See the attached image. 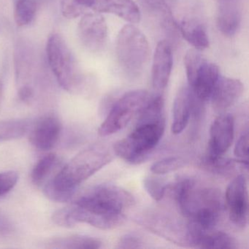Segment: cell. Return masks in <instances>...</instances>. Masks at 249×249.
<instances>
[{"instance_id": "obj_9", "label": "cell", "mask_w": 249, "mask_h": 249, "mask_svg": "<svg viewBox=\"0 0 249 249\" xmlns=\"http://www.w3.org/2000/svg\"><path fill=\"white\" fill-rule=\"evenodd\" d=\"M137 221L150 231L173 243L190 246L188 226L185 227L168 215L157 211H148L142 214Z\"/></svg>"}, {"instance_id": "obj_4", "label": "cell", "mask_w": 249, "mask_h": 249, "mask_svg": "<svg viewBox=\"0 0 249 249\" xmlns=\"http://www.w3.org/2000/svg\"><path fill=\"white\" fill-rule=\"evenodd\" d=\"M46 53L51 69L61 87L69 92L82 91L87 85V79L65 39L59 34L51 36Z\"/></svg>"}, {"instance_id": "obj_28", "label": "cell", "mask_w": 249, "mask_h": 249, "mask_svg": "<svg viewBox=\"0 0 249 249\" xmlns=\"http://www.w3.org/2000/svg\"><path fill=\"white\" fill-rule=\"evenodd\" d=\"M144 189L155 201H160L164 197L167 184L162 178L157 176H148L143 179Z\"/></svg>"}, {"instance_id": "obj_10", "label": "cell", "mask_w": 249, "mask_h": 249, "mask_svg": "<svg viewBox=\"0 0 249 249\" xmlns=\"http://www.w3.org/2000/svg\"><path fill=\"white\" fill-rule=\"evenodd\" d=\"M224 202L230 221L238 228H245L249 221V193L247 178L244 175L236 176L230 182Z\"/></svg>"}, {"instance_id": "obj_8", "label": "cell", "mask_w": 249, "mask_h": 249, "mask_svg": "<svg viewBox=\"0 0 249 249\" xmlns=\"http://www.w3.org/2000/svg\"><path fill=\"white\" fill-rule=\"evenodd\" d=\"M151 97L148 91L139 89L128 91L116 99L99 128V135L109 136L122 130L140 113Z\"/></svg>"}, {"instance_id": "obj_12", "label": "cell", "mask_w": 249, "mask_h": 249, "mask_svg": "<svg viewBox=\"0 0 249 249\" xmlns=\"http://www.w3.org/2000/svg\"><path fill=\"white\" fill-rule=\"evenodd\" d=\"M234 121L230 114H221L213 122L207 155L223 156L231 146L234 139Z\"/></svg>"}, {"instance_id": "obj_22", "label": "cell", "mask_w": 249, "mask_h": 249, "mask_svg": "<svg viewBox=\"0 0 249 249\" xmlns=\"http://www.w3.org/2000/svg\"><path fill=\"white\" fill-rule=\"evenodd\" d=\"M47 248L57 249H97L103 247L101 240L90 236L74 234L52 239Z\"/></svg>"}, {"instance_id": "obj_5", "label": "cell", "mask_w": 249, "mask_h": 249, "mask_svg": "<svg viewBox=\"0 0 249 249\" xmlns=\"http://www.w3.org/2000/svg\"><path fill=\"white\" fill-rule=\"evenodd\" d=\"M165 120L137 124L136 127L113 146L118 157L131 164H138L146 160L164 135Z\"/></svg>"}, {"instance_id": "obj_34", "label": "cell", "mask_w": 249, "mask_h": 249, "mask_svg": "<svg viewBox=\"0 0 249 249\" xmlns=\"http://www.w3.org/2000/svg\"><path fill=\"white\" fill-rule=\"evenodd\" d=\"M2 83L0 82V97H1V94H2Z\"/></svg>"}, {"instance_id": "obj_3", "label": "cell", "mask_w": 249, "mask_h": 249, "mask_svg": "<svg viewBox=\"0 0 249 249\" xmlns=\"http://www.w3.org/2000/svg\"><path fill=\"white\" fill-rule=\"evenodd\" d=\"M113 151L102 143L83 150L47 182L45 195L54 202H68L81 183L113 160Z\"/></svg>"}, {"instance_id": "obj_11", "label": "cell", "mask_w": 249, "mask_h": 249, "mask_svg": "<svg viewBox=\"0 0 249 249\" xmlns=\"http://www.w3.org/2000/svg\"><path fill=\"white\" fill-rule=\"evenodd\" d=\"M78 34L83 46L91 52H101L107 43L106 20L98 13L87 14L81 18Z\"/></svg>"}, {"instance_id": "obj_31", "label": "cell", "mask_w": 249, "mask_h": 249, "mask_svg": "<svg viewBox=\"0 0 249 249\" xmlns=\"http://www.w3.org/2000/svg\"><path fill=\"white\" fill-rule=\"evenodd\" d=\"M84 8L76 3L75 0H63L62 4V12L64 17L68 18H75L81 15Z\"/></svg>"}, {"instance_id": "obj_33", "label": "cell", "mask_w": 249, "mask_h": 249, "mask_svg": "<svg viewBox=\"0 0 249 249\" xmlns=\"http://www.w3.org/2000/svg\"><path fill=\"white\" fill-rule=\"evenodd\" d=\"M33 95H34V91L33 89L28 86L21 87L18 91V97L23 102H28L33 98Z\"/></svg>"}, {"instance_id": "obj_16", "label": "cell", "mask_w": 249, "mask_h": 249, "mask_svg": "<svg viewBox=\"0 0 249 249\" xmlns=\"http://www.w3.org/2000/svg\"><path fill=\"white\" fill-rule=\"evenodd\" d=\"M244 91L243 83L235 78L220 77L211 94V104L215 111L223 113L240 99Z\"/></svg>"}, {"instance_id": "obj_29", "label": "cell", "mask_w": 249, "mask_h": 249, "mask_svg": "<svg viewBox=\"0 0 249 249\" xmlns=\"http://www.w3.org/2000/svg\"><path fill=\"white\" fill-rule=\"evenodd\" d=\"M18 180V175L17 172L9 171L0 172V196L7 195L11 192Z\"/></svg>"}, {"instance_id": "obj_6", "label": "cell", "mask_w": 249, "mask_h": 249, "mask_svg": "<svg viewBox=\"0 0 249 249\" xmlns=\"http://www.w3.org/2000/svg\"><path fill=\"white\" fill-rule=\"evenodd\" d=\"M116 52L122 71L129 78H137L141 75L149 59V43L138 27L127 24L118 35Z\"/></svg>"}, {"instance_id": "obj_2", "label": "cell", "mask_w": 249, "mask_h": 249, "mask_svg": "<svg viewBox=\"0 0 249 249\" xmlns=\"http://www.w3.org/2000/svg\"><path fill=\"white\" fill-rule=\"evenodd\" d=\"M173 193L179 212L189 220L191 234L215 230L224 208L218 189L200 186L194 179L185 178L175 184Z\"/></svg>"}, {"instance_id": "obj_32", "label": "cell", "mask_w": 249, "mask_h": 249, "mask_svg": "<svg viewBox=\"0 0 249 249\" xmlns=\"http://www.w3.org/2000/svg\"><path fill=\"white\" fill-rule=\"evenodd\" d=\"M143 247L142 239L134 234H127L121 237L118 243L119 249H140Z\"/></svg>"}, {"instance_id": "obj_27", "label": "cell", "mask_w": 249, "mask_h": 249, "mask_svg": "<svg viewBox=\"0 0 249 249\" xmlns=\"http://www.w3.org/2000/svg\"><path fill=\"white\" fill-rule=\"evenodd\" d=\"M187 164L185 159L179 157H167L157 161L151 166V170L154 174H168L172 172L176 171L183 168Z\"/></svg>"}, {"instance_id": "obj_25", "label": "cell", "mask_w": 249, "mask_h": 249, "mask_svg": "<svg viewBox=\"0 0 249 249\" xmlns=\"http://www.w3.org/2000/svg\"><path fill=\"white\" fill-rule=\"evenodd\" d=\"M30 129V123L24 119H11L0 122V142L22 138Z\"/></svg>"}, {"instance_id": "obj_7", "label": "cell", "mask_w": 249, "mask_h": 249, "mask_svg": "<svg viewBox=\"0 0 249 249\" xmlns=\"http://www.w3.org/2000/svg\"><path fill=\"white\" fill-rule=\"evenodd\" d=\"M184 66L189 88L195 97L201 103L208 101L221 77L219 68L208 62L196 49L189 50L186 53Z\"/></svg>"}, {"instance_id": "obj_30", "label": "cell", "mask_w": 249, "mask_h": 249, "mask_svg": "<svg viewBox=\"0 0 249 249\" xmlns=\"http://www.w3.org/2000/svg\"><path fill=\"white\" fill-rule=\"evenodd\" d=\"M249 133L246 132L239 138L234 147V154L237 160L249 161Z\"/></svg>"}, {"instance_id": "obj_20", "label": "cell", "mask_w": 249, "mask_h": 249, "mask_svg": "<svg viewBox=\"0 0 249 249\" xmlns=\"http://www.w3.org/2000/svg\"><path fill=\"white\" fill-rule=\"evenodd\" d=\"M191 246L211 249H231L238 247L234 237L224 231H215V230L192 235Z\"/></svg>"}, {"instance_id": "obj_21", "label": "cell", "mask_w": 249, "mask_h": 249, "mask_svg": "<svg viewBox=\"0 0 249 249\" xmlns=\"http://www.w3.org/2000/svg\"><path fill=\"white\" fill-rule=\"evenodd\" d=\"M179 33L196 50L202 51L209 47V38L203 24L196 20H184L179 24Z\"/></svg>"}, {"instance_id": "obj_1", "label": "cell", "mask_w": 249, "mask_h": 249, "mask_svg": "<svg viewBox=\"0 0 249 249\" xmlns=\"http://www.w3.org/2000/svg\"><path fill=\"white\" fill-rule=\"evenodd\" d=\"M133 196L116 185L103 184L87 191L73 205L58 210L52 220L60 227L85 223L100 230H113L125 219V211L133 205Z\"/></svg>"}, {"instance_id": "obj_15", "label": "cell", "mask_w": 249, "mask_h": 249, "mask_svg": "<svg viewBox=\"0 0 249 249\" xmlns=\"http://www.w3.org/2000/svg\"><path fill=\"white\" fill-rule=\"evenodd\" d=\"M173 56L171 43L167 40H161L154 52L152 65V84L154 89L161 91L168 84L172 69Z\"/></svg>"}, {"instance_id": "obj_13", "label": "cell", "mask_w": 249, "mask_h": 249, "mask_svg": "<svg viewBox=\"0 0 249 249\" xmlns=\"http://www.w3.org/2000/svg\"><path fill=\"white\" fill-rule=\"evenodd\" d=\"M202 104L189 86L180 88L173 103L172 132L175 135L181 133L187 126L192 112L196 111Z\"/></svg>"}, {"instance_id": "obj_18", "label": "cell", "mask_w": 249, "mask_h": 249, "mask_svg": "<svg viewBox=\"0 0 249 249\" xmlns=\"http://www.w3.org/2000/svg\"><path fill=\"white\" fill-rule=\"evenodd\" d=\"M91 9L96 13L113 14L130 24L141 20V11L133 0H94Z\"/></svg>"}, {"instance_id": "obj_14", "label": "cell", "mask_w": 249, "mask_h": 249, "mask_svg": "<svg viewBox=\"0 0 249 249\" xmlns=\"http://www.w3.org/2000/svg\"><path fill=\"white\" fill-rule=\"evenodd\" d=\"M62 123L53 116L39 119L32 128L30 141L37 149L48 151L55 146L62 134Z\"/></svg>"}, {"instance_id": "obj_19", "label": "cell", "mask_w": 249, "mask_h": 249, "mask_svg": "<svg viewBox=\"0 0 249 249\" xmlns=\"http://www.w3.org/2000/svg\"><path fill=\"white\" fill-rule=\"evenodd\" d=\"M142 5L160 21L171 42L177 43L180 37L178 23L173 17L171 8L166 0H141Z\"/></svg>"}, {"instance_id": "obj_24", "label": "cell", "mask_w": 249, "mask_h": 249, "mask_svg": "<svg viewBox=\"0 0 249 249\" xmlns=\"http://www.w3.org/2000/svg\"><path fill=\"white\" fill-rule=\"evenodd\" d=\"M42 0H17L14 18L18 27L30 25L35 18Z\"/></svg>"}, {"instance_id": "obj_17", "label": "cell", "mask_w": 249, "mask_h": 249, "mask_svg": "<svg viewBox=\"0 0 249 249\" xmlns=\"http://www.w3.org/2000/svg\"><path fill=\"white\" fill-rule=\"evenodd\" d=\"M217 27L225 36H234L242 21L240 0H217Z\"/></svg>"}, {"instance_id": "obj_23", "label": "cell", "mask_w": 249, "mask_h": 249, "mask_svg": "<svg viewBox=\"0 0 249 249\" xmlns=\"http://www.w3.org/2000/svg\"><path fill=\"white\" fill-rule=\"evenodd\" d=\"M240 160H230L224 158L223 156L220 157H211L205 155L202 161V167L213 174L221 176H230L236 170V166L239 163L243 162Z\"/></svg>"}, {"instance_id": "obj_26", "label": "cell", "mask_w": 249, "mask_h": 249, "mask_svg": "<svg viewBox=\"0 0 249 249\" xmlns=\"http://www.w3.org/2000/svg\"><path fill=\"white\" fill-rule=\"evenodd\" d=\"M56 154L54 153H50L42 157L36 163L32 171L31 178L33 183L37 186H40L43 182L46 181L52 170L54 168L56 163Z\"/></svg>"}]
</instances>
